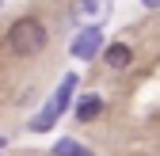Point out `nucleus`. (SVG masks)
Wrapping results in <instances>:
<instances>
[{"label":"nucleus","instance_id":"1","mask_svg":"<svg viewBox=\"0 0 160 156\" xmlns=\"http://www.w3.org/2000/svg\"><path fill=\"white\" fill-rule=\"evenodd\" d=\"M76 84H80V76H76V72H65V80L57 84L53 99H50V103H46L42 110H38L34 118H31V129H34V133H46V129H50V126L57 122V114H61V110H65V107L72 103V91H76Z\"/></svg>","mask_w":160,"mask_h":156},{"label":"nucleus","instance_id":"2","mask_svg":"<svg viewBox=\"0 0 160 156\" xmlns=\"http://www.w3.org/2000/svg\"><path fill=\"white\" fill-rule=\"evenodd\" d=\"M8 46L15 50V53H38L46 46V27L38 23L34 15H23V19H15L12 23V31H8Z\"/></svg>","mask_w":160,"mask_h":156},{"label":"nucleus","instance_id":"3","mask_svg":"<svg viewBox=\"0 0 160 156\" xmlns=\"http://www.w3.org/2000/svg\"><path fill=\"white\" fill-rule=\"evenodd\" d=\"M99 50H103V34H99V27H88V31H80L72 38V57H80V61H92Z\"/></svg>","mask_w":160,"mask_h":156},{"label":"nucleus","instance_id":"4","mask_svg":"<svg viewBox=\"0 0 160 156\" xmlns=\"http://www.w3.org/2000/svg\"><path fill=\"white\" fill-rule=\"evenodd\" d=\"M103 57H107L111 69H126V65L133 61V50H130L126 42H114V46H103Z\"/></svg>","mask_w":160,"mask_h":156},{"label":"nucleus","instance_id":"5","mask_svg":"<svg viewBox=\"0 0 160 156\" xmlns=\"http://www.w3.org/2000/svg\"><path fill=\"white\" fill-rule=\"evenodd\" d=\"M99 110H103V99H99V95H84V99L76 103V118L80 122H92Z\"/></svg>","mask_w":160,"mask_h":156},{"label":"nucleus","instance_id":"6","mask_svg":"<svg viewBox=\"0 0 160 156\" xmlns=\"http://www.w3.org/2000/svg\"><path fill=\"white\" fill-rule=\"evenodd\" d=\"M53 156H95V152H88L84 145L72 141V137H61V141L53 145Z\"/></svg>","mask_w":160,"mask_h":156},{"label":"nucleus","instance_id":"7","mask_svg":"<svg viewBox=\"0 0 160 156\" xmlns=\"http://www.w3.org/2000/svg\"><path fill=\"white\" fill-rule=\"evenodd\" d=\"M80 12H88V15H103L107 4H99V0H95V4H80Z\"/></svg>","mask_w":160,"mask_h":156},{"label":"nucleus","instance_id":"8","mask_svg":"<svg viewBox=\"0 0 160 156\" xmlns=\"http://www.w3.org/2000/svg\"><path fill=\"white\" fill-rule=\"evenodd\" d=\"M0 145H4V137H0Z\"/></svg>","mask_w":160,"mask_h":156}]
</instances>
